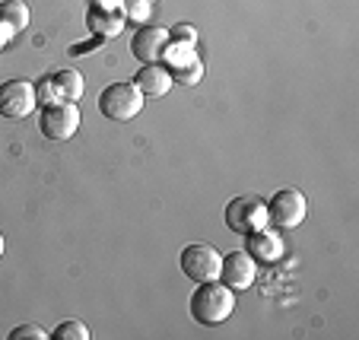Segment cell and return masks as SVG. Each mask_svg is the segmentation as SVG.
Listing matches in <instances>:
<instances>
[{"label":"cell","instance_id":"1","mask_svg":"<svg viewBox=\"0 0 359 340\" xmlns=\"http://www.w3.org/2000/svg\"><path fill=\"white\" fill-rule=\"evenodd\" d=\"M191 318L203 327H217L232 318L236 312V293L219 280H203L197 283L194 296H191Z\"/></svg>","mask_w":359,"mask_h":340},{"label":"cell","instance_id":"2","mask_svg":"<svg viewBox=\"0 0 359 340\" xmlns=\"http://www.w3.org/2000/svg\"><path fill=\"white\" fill-rule=\"evenodd\" d=\"M99 111L109 118V121L124 124L143 111V93L134 83H111V86H105L99 95Z\"/></svg>","mask_w":359,"mask_h":340},{"label":"cell","instance_id":"3","mask_svg":"<svg viewBox=\"0 0 359 340\" xmlns=\"http://www.w3.org/2000/svg\"><path fill=\"white\" fill-rule=\"evenodd\" d=\"M226 226L238 236L258 232L267 226V200L258 194H238L226 204Z\"/></svg>","mask_w":359,"mask_h":340},{"label":"cell","instance_id":"4","mask_svg":"<svg viewBox=\"0 0 359 340\" xmlns=\"http://www.w3.org/2000/svg\"><path fill=\"white\" fill-rule=\"evenodd\" d=\"M305 217H309V200L296 188H280L267 200V223L277 226V229H299Z\"/></svg>","mask_w":359,"mask_h":340},{"label":"cell","instance_id":"5","mask_svg":"<svg viewBox=\"0 0 359 340\" xmlns=\"http://www.w3.org/2000/svg\"><path fill=\"white\" fill-rule=\"evenodd\" d=\"M80 124L83 115L76 102H48L39 118L41 137H48V140H70L80 130Z\"/></svg>","mask_w":359,"mask_h":340},{"label":"cell","instance_id":"6","mask_svg":"<svg viewBox=\"0 0 359 340\" xmlns=\"http://www.w3.org/2000/svg\"><path fill=\"white\" fill-rule=\"evenodd\" d=\"M178 267L188 280L203 283V280H219V267H223V254L210 245H188L178 254Z\"/></svg>","mask_w":359,"mask_h":340},{"label":"cell","instance_id":"7","mask_svg":"<svg viewBox=\"0 0 359 340\" xmlns=\"http://www.w3.org/2000/svg\"><path fill=\"white\" fill-rule=\"evenodd\" d=\"M35 105H39L35 83H29V80H7V83H0V118L20 121V118L32 115Z\"/></svg>","mask_w":359,"mask_h":340},{"label":"cell","instance_id":"8","mask_svg":"<svg viewBox=\"0 0 359 340\" xmlns=\"http://www.w3.org/2000/svg\"><path fill=\"white\" fill-rule=\"evenodd\" d=\"M194 48L197 45H175V41H169V48H165V55H163L172 80L182 83V86H194L203 76V61Z\"/></svg>","mask_w":359,"mask_h":340},{"label":"cell","instance_id":"9","mask_svg":"<svg viewBox=\"0 0 359 340\" xmlns=\"http://www.w3.org/2000/svg\"><path fill=\"white\" fill-rule=\"evenodd\" d=\"M35 95L39 102H80L83 99V76L76 70H57V74L45 76L35 83Z\"/></svg>","mask_w":359,"mask_h":340},{"label":"cell","instance_id":"10","mask_svg":"<svg viewBox=\"0 0 359 340\" xmlns=\"http://www.w3.org/2000/svg\"><path fill=\"white\" fill-rule=\"evenodd\" d=\"M165 48H169V29L163 26H140L130 39V55L140 64H163Z\"/></svg>","mask_w":359,"mask_h":340},{"label":"cell","instance_id":"11","mask_svg":"<svg viewBox=\"0 0 359 340\" xmlns=\"http://www.w3.org/2000/svg\"><path fill=\"white\" fill-rule=\"evenodd\" d=\"M258 277V261L251 258L248 252H229L223 254V267H219V283H226L232 293L248 290Z\"/></svg>","mask_w":359,"mask_h":340},{"label":"cell","instance_id":"12","mask_svg":"<svg viewBox=\"0 0 359 340\" xmlns=\"http://www.w3.org/2000/svg\"><path fill=\"white\" fill-rule=\"evenodd\" d=\"M86 26L93 29L99 39H115L124 29L121 0H93V7L86 13Z\"/></svg>","mask_w":359,"mask_h":340},{"label":"cell","instance_id":"13","mask_svg":"<svg viewBox=\"0 0 359 340\" xmlns=\"http://www.w3.org/2000/svg\"><path fill=\"white\" fill-rule=\"evenodd\" d=\"M248 242H245V252L251 254L255 261H261V264H277L280 258L286 254L283 248V238H280L277 229H258V232H248Z\"/></svg>","mask_w":359,"mask_h":340},{"label":"cell","instance_id":"14","mask_svg":"<svg viewBox=\"0 0 359 340\" xmlns=\"http://www.w3.org/2000/svg\"><path fill=\"white\" fill-rule=\"evenodd\" d=\"M172 83L175 80H172L165 64H143L134 76V86L143 93V99H159V95H165L172 89Z\"/></svg>","mask_w":359,"mask_h":340},{"label":"cell","instance_id":"15","mask_svg":"<svg viewBox=\"0 0 359 340\" xmlns=\"http://www.w3.org/2000/svg\"><path fill=\"white\" fill-rule=\"evenodd\" d=\"M0 26H7L10 32L29 29V7L22 0H0Z\"/></svg>","mask_w":359,"mask_h":340},{"label":"cell","instance_id":"16","mask_svg":"<svg viewBox=\"0 0 359 340\" xmlns=\"http://www.w3.org/2000/svg\"><path fill=\"white\" fill-rule=\"evenodd\" d=\"M55 340H89V327L83 321H61L51 334Z\"/></svg>","mask_w":359,"mask_h":340},{"label":"cell","instance_id":"17","mask_svg":"<svg viewBox=\"0 0 359 340\" xmlns=\"http://www.w3.org/2000/svg\"><path fill=\"white\" fill-rule=\"evenodd\" d=\"M121 13H124V20L147 22V16H149V4H147V0H121Z\"/></svg>","mask_w":359,"mask_h":340},{"label":"cell","instance_id":"18","mask_svg":"<svg viewBox=\"0 0 359 340\" xmlns=\"http://www.w3.org/2000/svg\"><path fill=\"white\" fill-rule=\"evenodd\" d=\"M169 41H175V45H197V29L188 26V22H178V26L169 29Z\"/></svg>","mask_w":359,"mask_h":340},{"label":"cell","instance_id":"19","mask_svg":"<svg viewBox=\"0 0 359 340\" xmlns=\"http://www.w3.org/2000/svg\"><path fill=\"white\" fill-rule=\"evenodd\" d=\"M48 337H51V334L41 331L39 325H20L10 331V340H48Z\"/></svg>","mask_w":359,"mask_h":340},{"label":"cell","instance_id":"20","mask_svg":"<svg viewBox=\"0 0 359 340\" xmlns=\"http://www.w3.org/2000/svg\"><path fill=\"white\" fill-rule=\"evenodd\" d=\"M4 252H7V242H4V232H0V258H4Z\"/></svg>","mask_w":359,"mask_h":340},{"label":"cell","instance_id":"21","mask_svg":"<svg viewBox=\"0 0 359 340\" xmlns=\"http://www.w3.org/2000/svg\"><path fill=\"white\" fill-rule=\"evenodd\" d=\"M4 41H7V39H4V35H0V51H4Z\"/></svg>","mask_w":359,"mask_h":340},{"label":"cell","instance_id":"22","mask_svg":"<svg viewBox=\"0 0 359 340\" xmlns=\"http://www.w3.org/2000/svg\"><path fill=\"white\" fill-rule=\"evenodd\" d=\"M147 4H153V0H147Z\"/></svg>","mask_w":359,"mask_h":340}]
</instances>
